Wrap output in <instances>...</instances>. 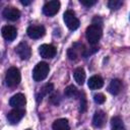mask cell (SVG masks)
I'll use <instances>...</instances> for the list:
<instances>
[{
    "mask_svg": "<svg viewBox=\"0 0 130 130\" xmlns=\"http://www.w3.org/2000/svg\"><path fill=\"white\" fill-rule=\"evenodd\" d=\"M85 37H86V40L88 41L89 44L95 45L102 37L101 26L95 25V24H90L89 26H87V28L85 30Z\"/></svg>",
    "mask_w": 130,
    "mask_h": 130,
    "instance_id": "obj_1",
    "label": "cell"
},
{
    "mask_svg": "<svg viewBox=\"0 0 130 130\" xmlns=\"http://www.w3.org/2000/svg\"><path fill=\"white\" fill-rule=\"evenodd\" d=\"M50 71V67L46 62H40L38 63L34 70H32V78L35 81H42L44 80Z\"/></svg>",
    "mask_w": 130,
    "mask_h": 130,
    "instance_id": "obj_2",
    "label": "cell"
},
{
    "mask_svg": "<svg viewBox=\"0 0 130 130\" xmlns=\"http://www.w3.org/2000/svg\"><path fill=\"white\" fill-rule=\"evenodd\" d=\"M20 72L16 67H10L5 75V81L6 84L10 87L16 86L18 85V83L20 82Z\"/></svg>",
    "mask_w": 130,
    "mask_h": 130,
    "instance_id": "obj_3",
    "label": "cell"
},
{
    "mask_svg": "<svg viewBox=\"0 0 130 130\" xmlns=\"http://www.w3.org/2000/svg\"><path fill=\"white\" fill-rule=\"evenodd\" d=\"M63 19L67 27L71 30H75L79 26V20L75 16V13L72 10H66L63 14Z\"/></svg>",
    "mask_w": 130,
    "mask_h": 130,
    "instance_id": "obj_4",
    "label": "cell"
},
{
    "mask_svg": "<svg viewBox=\"0 0 130 130\" xmlns=\"http://www.w3.org/2000/svg\"><path fill=\"white\" fill-rule=\"evenodd\" d=\"M85 54V48L82 44L79 43H74L72 47H70L67 51V56L70 60H76L79 55H84Z\"/></svg>",
    "mask_w": 130,
    "mask_h": 130,
    "instance_id": "obj_5",
    "label": "cell"
},
{
    "mask_svg": "<svg viewBox=\"0 0 130 130\" xmlns=\"http://www.w3.org/2000/svg\"><path fill=\"white\" fill-rule=\"evenodd\" d=\"M60 9V2L58 0H52L47 2L43 7V12L47 16L55 15Z\"/></svg>",
    "mask_w": 130,
    "mask_h": 130,
    "instance_id": "obj_6",
    "label": "cell"
},
{
    "mask_svg": "<svg viewBox=\"0 0 130 130\" xmlns=\"http://www.w3.org/2000/svg\"><path fill=\"white\" fill-rule=\"evenodd\" d=\"M15 52L16 54L20 57V59L22 60H27L29 59L30 55H31V50L29 48V46L25 43V42H21L17 45V47L15 48Z\"/></svg>",
    "mask_w": 130,
    "mask_h": 130,
    "instance_id": "obj_7",
    "label": "cell"
},
{
    "mask_svg": "<svg viewBox=\"0 0 130 130\" xmlns=\"http://www.w3.org/2000/svg\"><path fill=\"white\" fill-rule=\"evenodd\" d=\"M46 32V29L43 25H30L26 29V34L30 39H40Z\"/></svg>",
    "mask_w": 130,
    "mask_h": 130,
    "instance_id": "obj_8",
    "label": "cell"
},
{
    "mask_svg": "<svg viewBox=\"0 0 130 130\" xmlns=\"http://www.w3.org/2000/svg\"><path fill=\"white\" fill-rule=\"evenodd\" d=\"M39 53L41 55V57L43 58H53L56 55V48L52 45H48V44H44L42 46H40L39 48Z\"/></svg>",
    "mask_w": 130,
    "mask_h": 130,
    "instance_id": "obj_9",
    "label": "cell"
},
{
    "mask_svg": "<svg viewBox=\"0 0 130 130\" xmlns=\"http://www.w3.org/2000/svg\"><path fill=\"white\" fill-rule=\"evenodd\" d=\"M25 112L22 109H14L12 111H10L7 114V120L10 124H16L18 123L24 116Z\"/></svg>",
    "mask_w": 130,
    "mask_h": 130,
    "instance_id": "obj_10",
    "label": "cell"
},
{
    "mask_svg": "<svg viewBox=\"0 0 130 130\" xmlns=\"http://www.w3.org/2000/svg\"><path fill=\"white\" fill-rule=\"evenodd\" d=\"M2 15L4 16L5 19L7 20H11V21H15L19 18L20 16V11L14 7H5L3 9Z\"/></svg>",
    "mask_w": 130,
    "mask_h": 130,
    "instance_id": "obj_11",
    "label": "cell"
},
{
    "mask_svg": "<svg viewBox=\"0 0 130 130\" xmlns=\"http://www.w3.org/2000/svg\"><path fill=\"white\" fill-rule=\"evenodd\" d=\"M1 32H2V37L5 40L9 41V42L13 41L16 38V36H17V30L12 25H5V26H3L2 29H1Z\"/></svg>",
    "mask_w": 130,
    "mask_h": 130,
    "instance_id": "obj_12",
    "label": "cell"
},
{
    "mask_svg": "<svg viewBox=\"0 0 130 130\" xmlns=\"http://www.w3.org/2000/svg\"><path fill=\"white\" fill-rule=\"evenodd\" d=\"M106 119H107V116L104 111H101V110L96 111L92 118V125L95 128H102L106 123Z\"/></svg>",
    "mask_w": 130,
    "mask_h": 130,
    "instance_id": "obj_13",
    "label": "cell"
},
{
    "mask_svg": "<svg viewBox=\"0 0 130 130\" xmlns=\"http://www.w3.org/2000/svg\"><path fill=\"white\" fill-rule=\"evenodd\" d=\"M25 103H26V100L22 93H16L13 96H11V99L9 100V105L16 109L23 107L25 105Z\"/></svg>",
    "mask_w": 130,
    "mask_h": 130,
    "instance_id": "obj_14",
    "label": "cell"
},
{
    "mask_svg": "<svg viewBox=\"0 0 130 130\" xmlns=\"http://www.w3.org/2000/svg\"><path fill=\"white\" fill-rule=\"evenodd\" d=\"M87 85L90 89H99L104 85V80L99 75H93L88 79Z\"/></svg>",
    "mask_w": 130,
    "mask_h": 130,
    "instance_id": "obj_15",
    "label": "cell"
},
{
    "mask_svg": "<svg viewBox=\"0 0 130 130\" xmlns=\"http://www.w3.org/2000/svg\"><path fill=\"white\" fill-rule=\"evenodd\" d=\"M122 88V82L119 79H112L109 86H108V91L114 95L118 94L121 91Z\"/></svg>",
    "mask_w": 130,
    "mask_h": 130,
    "instance_id": "obj_16",
    "label": "cell"
},
{
    "mask_svg": "<svg viewBox=\"0 0 130 130\" xmlns=\"http://www.w3.org/2000/svg\"><path fill=\"white\" fill-rule=\"evenodd\" d=\"M53 130H69V123L67 119H58L56 121H54L53 126H52Z\"/></svg>",
    "mask_w": 130,
    "mask_h": 130,
    "instance_id": "obj_17",
    "label": "cell"
},
{
    "mask_svg": "<svg viewBox=\"0 0 130 130\" xmlns=\"http://www.w3.org/2000/svg\"><path fill=\"white\" fill-rule=\"evenodd\" d=\"M73 76H74V79L77 82V84L82 85L84 83V81H85V72H84L83 68H81V67L76 68L73 72Z\"/></svg>",
    "mask_w": 130,
    "mask_h": 130,
    "instance_id": "obj_18",
    "label": "cell"
},
{
    "mask_svg": "<svg viewBox=\"0 0 130 130\" xmlns=\"http://www.w3.org/2000/svg\"><path fill=\"white\" fill-rule=\"evenodd\" d=\"M53 89H54V85H53L52 83H46V84L41 88L40 92L37 94V100H38V101L42 100V98H43L44 95L49 94Z\"/></svg>",
    "mask_w": 130,
    "mask_h": 130,
    "instance_id": "obj_19",
    "label": "cell"
},
{
    "mask_svg": "<svg viewBox=\"0 0 130 130\" xmlns=\"http://www.w3.org/2000/svg\"><path fill=\"white\" fill-rule=\"evenodd\" d=\"M111 124H112V130H125V127L123 125V121L118 116L112 118Z\"/></svg>",
    "mask_w": 130,
    "mask_h": 130,
    "instance_id": "obj_20",
    "label": "cell"
},
{
    "mask_svg": "<svg viewBox=\"0 0 130 130\" xmlns=\"http://www.w3.org/2000/svg\"><path fill=\"white\" fill-rule=\"evenodd\" d=\"M64 94L68 98H76L79 93H78L77 88L74 85H68L64 90Z\"/></svg>",
    "mask_w": 130,
    "mask_h": 130,
    "instance_id": "obj_21",
    "label": "cell"
},
{
    "mask_svg": "<svg viewBox=\"0 0 130 130\" xmlns=\"http://www.w3.org/2000/svg\"><path fill=\"white\" fill-rule=\"evenodd\" d=\"M122 4H123V2H122L121 0H110V1L108 2V6H109V8H111L112 10H117V9H119V8L122 6Z\"/></svg>",
    "mask_w": 130,
    "mask_h": 130,
    "instance_id": "obj_22",
    "label": "cell"
},
{
    "mask_svg": "<svg viewBox=\"0 0 130 130\" xmlns=\"http://www.w3.org/2000/svg\"><path fill=\"white\" fill-rule=\"evenodd\" d=\"M93 100H94V102L96 103V104H104L105 103V101H106V96L103 94V93H101V92H99V93H95L94 95H93Z\"/></svg>",
    "mask_w": 130,
    "mask_h": 130,
    "instance_id": "obj_23",
    "label": "cell"
},
{
    "mask_svg": "<svg viewBox=\"0 0 130 130\" xmlns=\"http://www.w3.org/2000/svg\"><path fill=\"white\" fill-rule=\"evenodd\" d=\"M86 99H85V96H84V94L82 93V96H81V99H80V112L81 113H83V112H85L86 111Z\"/></svg>",
    "mask_w": 130,
    "mask_h": 130,
    "instance_id": "obj_24",
    "label": "cell"
},
{
    "mask_svg": "<svg viewBox=\"0 0 130 130\" xmlns=\"http://www.w3.org/2000/svg\"><path fill=\"white\" fill-rule=\"evenodd\" d=\"M80 3L86 7H89V6H92L96 3L95 0H80Z\"/></svg>",
    "mask_w": 130,
    "mask_h": 130,
    "instance_id": "obj_25",
    "label": "cell"
},
{
    "mask_svg": "<svg viewBox=\"0 0 130 130\" xmlns=\"http://www.w3.org/2000/svg\"><path fill=\"white\" fill-rule=\"evenodd\" d=\"M20 3H21L22 5H28V4H30V3H31V1H25V0H20Z\"/></svg>",
    "mask_w": 130,
    "mask_h": 130,
    "instance_id": "obj_26",
    "label": "cell"
},
{
    "mask_svg": "<svg viewBox=\"0 0 130 130\" xmlns=\"http://www.w3.org/2000/svg\"><path fill=\"white\" fill-rule=\"evenodd\" d=\"M26 130H30V129H26Z\"/></svg>",
    "mask_w": 130,
    "mask_h": 130,
    "instance_id": "obj_27",
    "label": "cell"
}]
</instances>
